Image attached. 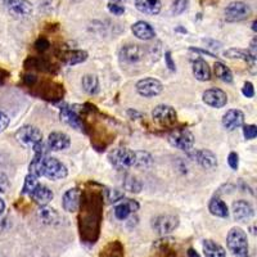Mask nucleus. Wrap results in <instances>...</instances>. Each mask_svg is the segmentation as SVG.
<instances>
[{"label":"nucleus","mask_w":257,"mask_h":257,"mask_svg":"<svg viewBox=\"0 0 257 257\" xmlns=\"http://www.w3.org/2000/svg\"><path fill=\"white\" fill-rule=\"evenodd\" d=\"M252 14V9L247 3L243 1H233L224 10L226 22H241L247 19Z\"/></svg>","instance_id":"nucleus-5"},{"label":"nucleus","mask_w":257,"mask_h":257,"mask_svg":"<svg viewBox=\"0 0 257 257\" xmlns=\"http://www.w3.org/2000/svg\"><path fill=\"white\" fill-rule=\"evenodd\" d=\"M102 257H124V250H122V246L119 242H113L106 248L104 251H102Z\"/></svg>","instance_id":"nucleus-31"},{"label":"nucleus","mask_w":257,"mask_h":257,"mask_svg":"<svg viewBox=\"0 0 257 257\" xmlns=\"http://www.w3.org/2000/svg\"><path fill=\"white\" fill-rule=\"evenodd\" d=\"M49 46H50V43H49L48 39L45 38H39L35 43V48L39 51H45L46 49H49Z\"/></svg>","instance_id":"nucleus-39"},{"label":"nucleus","mask_w":257,"mask_h":257,"mask_svg":"<svg viewBox=\"0 0 257 257\" xmlns=\"http://www.w3.org/2000/svg\"><path fill=\"white\" fill-rule=\"evenodd\" d=\"M122 197H124L122 193H120L119 190H113V192H111V194H109V201H111V202H117V201L122 199Z\"/></svg>","instance_id":"nucleus-45"},{"label":"nucleus","mask_w":257,"mask_h":257,"mask_svg":"<svg viewBox=\"0 0 257 257\" xmlns=\"http://www.w3.org/2000/svg\"><path fill=\"white\" fill-rule=\"evenodd\" d=\"M135 8L144 14L156 16L161 12L162 4L161 0H135Z\"/></svg>","instance_id":"nucleus-25"},{"label":"nucleus","mask_w":257,"mask_h":257,"mask_svg":"<svg viewBox=\"0 0 257 257\" xmlns=\"http://www.w3.org/2000/svg\"><path fill=\"white\" fill-rule=\"evenodd\" d=\"M113 1H122V3H126L128 0H113Z\"/></svg>","instance_id":"nucleus-51"},{"label":"nucleus","mask_w":257,"mask_h":257,"mask_svg":"<svg viewBox=\"0 0 257 257\" xmlns=\"http://www.w3.org/2000/svg\"><path fill=\"white\" fill-rule=\"evenodd\" d=\"M179 226V217L175 215H158L152 220V228L158 234H170Z\"/></svg>","instance_id":"nucleus-7"},{"label":"nucleus","mask_w":257,"mask_h":257,"mask_svg":"<svg viewBox=\"0 0 257 257\" xmlns=\"http://www.w3.org/2000/svg\"><path fill=\"white\" fill-rule=\"evenodd\" d=\"M152 117L154 119V121H157L161 125L170 126L176 122L177 115L176 111L171 106L160 104V106L154 107V109L152 111Z\"/></svg>","instance_id":"nucleus-10"},{"label":"nucleus","mask_w":257,"mask_h":257,"mask_svg":"<svg viewBox=\"0 0 257 257\" xmlns=\"http://www.w3.org/2000/svg\"><path fill=\"white\" fill-rule=\"evenodd\" d=\"M203 102L212 108H222L228 103V95L221 89H209L206 90L202 95Z\"/></svg>","instance_id":"nucleus-11"},{"label":"nucleus","mask_w":257,"mask_h":257,"mask_svg":"<svg viewBox=\"0 0 257 257\" xmlns=\"http://www.w3.org/2000/svg\"><path fill=\"white\" fill-rule=\"evenodd\" d=\"M30 197H31L32 201L35 203H38L39 206H46L50 202L51 199H53L54 194H53V192L49 189L48 186L39 184L35 189H34V192L30 194Z\"/></svg>","instance_id":"nucleus-24"},{"label":"nucleus","mask_w":257,"mask_h":257,"mask_svg":"<svg viewBox=\"0 0 257 257\" xmlns=\"http://www.w3.org/2000/svg\"><path fill=\"white\" fill-rule=\"evenodd\" d=\"M39 181H38V177L35 175H32V173H29L25 179V184H23V189H22V194H27L30 196L34 189H35L36 186L39 185Z\"/></svg>","instance_id":"nucleus-34"},{"label":"nucleus","mask_w":257,"mask_h":257,"mask_svg":"<svg viewBox=\"0 0 257 257\" xmlns=\"http://www.w3.org/2000/svg\"><path fill=\"white\" fill-rule=\"evenodd\" d=\"M224 55L226 58H230V59H242V61L247 62V64L250 66V70L252 74H256V58L252 57L250 54V51L248 50H243V49H235V48H231L228 49V50L224 51Z\"/></svg>","instance_id":"nucleus-20"},{"label":"nucleus","mask_w":257,"mask_h":257,"mask_svg":"<svg viewBox=\"0 0 257 257\" xmlns=\"http://www.w3.org/2000/svg\"><path fill=\"white\" fill-rule=\"evenodd\" d=\"M203 43H206V44H210L209 48H212V49H218L220 46H221V43L215 42V40H203Z\"/></svg>","instance_id":"nucleus-47"},{"label":"nucleus","mask_w":257,"mask_h":257,"mask_svg":"<svg viewBox=\"0 0 257 257\" xmlns=\"http://www.w3.org/2000/svg\"><path fill=\"white\" fill-rule=\"evenodd\" d=\"M252 30H254V31H256V21L252 23Z\"/></svg>","instance_id":"nucleus-50"},{"label":"nucleus","mask_w":257,"mask_h":257,"mask_svg":"<svg viewBox=\"0 0 257 257\" xmlns=\"http://www.w3.org/2000/svg\"><path fill=\"white\" fill-rule=\"evenodd\" d=\"M256 38L254 39V40H252V42H251V46H250V54L252 55V57H255L256 58V55H257V46H256Z\"/></svg>","instance_id":"nucleus-46"},{"label":"nucleus","mask_w":257,"mask_h":257,"mask_svg":"<svg viewBox=\"0 0 257 257\" xmlns=\"http://www.w3.org/2000/svg\"><path fill=\"white\" fill-rule=\"evenodd\" d=\"M4 210H5V203H4V201L1 198H0V215L3 214Z\"/></svg>","instance_id":"nucleus-49"},{"label":"nucleus","mask_w":257,"mask_h":257,"mask_svg":"<svg viewBox=\"0 0 257 257\" xmlns=\"http://www.w3.org/2000/svg\"><path fill=\"white\" fill-rule=\"evenodd\" d=\"M188 257H201V256H199L198 252H197L196 250L189 248V250H188Z\"/></svg>","instance_id":"nucleus-48"},{"label":"nucleus","mask_w":257,"mask_h":257,"mask_svg":"<svg viewBox=\"0 0 257 257\" xmlns=\"http://www.w3.org/2000/svg\"><path fill=\"white\" fill-rule=\"evenodd\" d=\"M16 138L19 143L30 147H35L36 144L43 141V134L38 128L31 125L22 126L18 131L16 132Z\"/></svg>","instance_id":"nucleus-9"},{"label":"nucleus","mask_w":257,"mask_h":257,"mask_svg":"<svg viewBox=\"0 0 257 257\" xmlns=\"http://www.w3.org/2000/svg\"><path fill=\"white\" fill-rule=\"evenodd\" d=\"M67 167L61 161L54 157L44 156L42 162V176L48 177L50 180H61L67 176Z\"/></svg>","instance_id":"nucleus-4"},{"label":"nucleus","mask_w":257,"mask_h":257,"mask_svg":"<svg viewBox=\"0 0 257 257\" xmlns=\"http://www.w3.org/2000/svg\"><path fill=\"white\" fill-rule=\"evenodd\" d=\"M203 254L206 257H225L226 252H225L224 247H221L220 244L216 242L211 241V239H206L202 244Z\"/></svg>","instance_id":"nucleus-26"},{"label":"nucleus","mask_w":257,"mask_h":257,"mask_svg":"<svg viewBox=\"0 0 257 257\" xmlns=\"http://www.w3.org/2000/svg\"><path fill=\"white\" fill-rule=\"evenodd\" d=\"M12 14L17 17H29L32 13V5L27 0H1Z\"/></svg>","instance_id":"nucleus-13"},{"label":"nucleus","mask_w":257,"mask_h":257,"mask_svg":"<svg viewBox=\"0 0 257 257\" xmlns=\"http://www.w3.org/2000/svg\"><path fill=\"white\" fill-rule=\"evenodd\" d=\"M81 214L79 216L81 238L85 242L95 243L99 235L100 221H102L103 198L99 193L93 192L81 193Z\"/></svg>","instance_id":"nucleus-1"},{"label":"nucleus","mask_w":257,"mask_h":257,"mask_svg":"<svg viewBox=\"0 0 257 257\" xmlns=\"http://www.w3.org/2000/svg\"><path fill=\"white\" fill-rule=\"evenodd\" d=\"M87 53L85 50H70L67 53H64L62 59L66 64H70V66H74V64L83 63V62L86 61Z\"/></svg>","instance_id":"nucleus-28"},{"label":"nucleus","mask_w":257,"mask_h":257,"mask_svg":"<svg viewBox=\"0 0 257 257\" xmlns=\"http://www.w3.org/2000/svg\"><path fill=\"white\" fill-rule=\"evenodd\" d=\"M243 135L247 140H252L257 136V126L256 125H247L243 128Z\"/></svg>","instance_id":"nucleus-36"},{"label":"nucleus","mask_w":257,"mask_h":257,"mask_svg":"<svg viewBox=\"0 0 257 257\" xmlns=\"http://www.w3.org/2000/svg\"><path fill=\"white\" fill-rule=\"evenodd\" d=\"M165 62H166L167 67L170 68L171 71H175V63H173L172 61V57H171V51H166L165 53Z\"/></svg>","instance_id":"nucleus-43"},{"label":"nucleus","mask_w":257,"mask_h":257,"mask_svg":"<svg viewBox=\"0 0 257 257\" xmlns=\"http://www.w3.org/2000/svg\"><path fill=\"white\" fill-rule=\"evenodd\" d=\"M209 210L214 216H217V217H228L229 216V209L226 203L224 201H221L217 197H214V198L210 201L209 203Z\"/></svg>","instance_id":"nucleus-27"},{"label":"nucleus","mask_w":257,"mask_h":257,"mask_svg":"<svg viewBox=\"0 0 257 257\" xmlns=\"http://www.w3.org/2000/svg\"><path fill=\"white\" fill-rule=\"evenodd\" d=\"M131 32L134 34L135 38L140 39V40H152L156 36V31L152 27L151 23L145 22V21H138L136 23L131 26Z\"/></svg>","instance_id":"nucleus-21"},{"label":"nucleus","mask_w":257,"mask_h":257,"mask_svg":"<svg viewBox=\"0 0 257 257\" xmlns=\"http://www.w3.org/2000/svg\"><path fill=\"white\" fill-rule=\"evenodd\" d=\"M120 59L125 63H136L143 58V50L139 45L128 44L120 49Z\"/></svg>","instance_id":"nucleus-15"},{"label":"nucleus","mask_w":257,"mask_h":257,"mask_svg":"<svg viewBox=\"0 0 257 257\" xmlns=\"http://www.w3.org/2000/svg\"><path fill=\"white\" fill-rule=\"evenodd\" d=\"M244 124V113L239 109H229L228 112L222 116V126L229 131L241 128Z\"/></svg>","instance_id":"nucleus-14"},{"label":"nucleus","mask_w":257,"mask_h":257,"mask_svg":"<svg viewBox=\"0 0 257 257\" xmlns=\"http://www.w3.org/2000/svg\"><path fill=\"white\" fill-rule=\"evenodd\" d=\"M188 5H189V0H173L171 5V13L173 16H179L188 9Z\"/></svg>","instance_id":"nucleus-35"},{"label":"nucleus","mask_w":257,"mask_h":257,"mask_svg":"<svg viewBox=\"0 0 257 257\" xmlns=\"http://www.w3.org/2000/svg\"><path fill=\"white\" fill-rule=\"evenodd\" d=\"M226 244L231 254L237 257L250 256V246H248L247 233L242 228H231L226 237Z\"/></svg>","instance_id":"nucleus-3"},{"label":"nucleus","mask_w":257,"mask_h":257,"mask_svg":"<svg viewBox=\"0 0 257 257\" xmlns=\"http://www.w3.org/2000/svg\"><path fill=\"white\" fill-rule=\"evenodd\" d=\"M109 13H112L113 16H122L125 13V6L119 3H109L108 4Z\"/></svg>","instance_id":"nucleus-37"},{"label":"nucleus","mask_w":257,"mask_h":257,"mask_svg":"<svg viewBox=\"0 0 257 257\" xmlns=\"http://www.w3.org/2000/svg\"><path fill=\"white\" fill-rule=\"evenodd\" d=\"M9 125V117L6 116L5 112L0 109V132H3Z\"/></svg>","instance_id":"nucleus-42"},{"label":"nucleus","mask_w":257,"mask_h":257,"mask_svg":"<svg viewBox=\"0 0 257 257\" xmlns=\"http://www.w3.org/2000/svg\"><path fill=\"white\" fill-rule=\"evenodd\" d=\"M81 202V190L77 188H72L68 189L67 192L63 194L62 198V206H63L64 211L67 212H75L79 210Z\"/></svg>","instance_id":"nucleus-16"},{"label":"nucleus","mask_w":257,"mask_h":257,"mask_svg":"<svg viewBox=\"0 0 257 257\" xmlns=\"http://www.w3.org/2000/svg\"><path fill=\"white\" fill-rule=\"evenodd\" d=\"M9 179L5 173L0 172V193H6V190L9 189Z\"/></svg>","instance_id":"nucleus-41"},{"label":"nucleus","mask_w":257,"mask_h":257,"mask_svg":"<svg viewBox=\"0 0 257 257\" xmlns=\"http://www.w3.org/2000/svg\"><path fill=\"white\" fill-rule=\"evenodd\" d=\"M0 85H3V79L0 77Z\"/></svg>","instance_id":"nucleus-52"},{"label":"nucleus","mask_w":257,"mask_h":257,"mask_svg":"<svg viewBox=\"0 0 257 257\" xmlns=\"http://www.w3.org/2000/svg\"><path fill=\"white\" fill-rule=\"evenodd\" d=\"M169 143L180 151L189 152L194 145V135L186 128L176 130L169 135Z\"/></svg>","instance_id":"nucleus-6"},{"label":"nucleus","mask_w":257,"mask_h":257,"mask_svg":"<svg viewBox=\"0 0 257 257\" xmlns=\"http://www.w3.org/2000/svg\"><path fill=\"white\" fill-rule=\"evenodd\" d=\"M61 120L64 121L67 125H70L71 128H76V130H80L83 131L84 130V121L80 119V116L77 115L76 111L70 107H63L61 109Z\"/></svg>","instance_id":"nucleus-22"},{"label":"nucleus","mask_w":257,"mask_h":257,"mask_svg":"<svg viewBox=\"0 0 257 257\" xmlns=\"http://www.w3.org/2000/svg\"><path fill=\"white\" fill-rule=\"evenodd\" d=\"M71 145V139L67 134L61 131H54L49 134L48 147L51 151H64Z\"/></svg>","instance_id":"nucleus-19"},{"label":"nucleus","mask_w":257,"mask_h":257,"mask_svg":"<svg viewBox=\"0 0 257 257\" xmlns=\"http://www.w3.org/2000/svg\"><path fill=\"white\" fill-rule=\"evenodd\" d=\"M139 210V203L134 199H125L120 202L119 205L116 206L115 210H113V214H115V217L117 220H126L128 216L136 212Z\"/></svg>","instance_id":"nucleus-18"},{"label":"nucleus","mask_w":257,"mask_h":257,"mask_svg":"<svg viewBox=\"0 0 257 257\" xmlns=\"http://www.w3.org/2000/svg\"><path fill=\"white\" fill-rule=\"evenodd\" d=\"M233 215H234L237 221L247 222L248 220L254 217L255 210L250 202L244 201V199H239V201L233 203Z\"/></svg>","instance_id":"nucleus-12"},{"label":"nucleus","mask_w":257,"mask_h":257,"mask_svg":"<svg viewBox=\"0 0 257 257\" xmlns=\"http://www.w3.org/2000/svg\"><path fill=\"white\" fill-rule=\"evenodd\" d=\"M39 216H40V218L45 224H53V222L58 220V214L55 212V210L48 209L45 206H43V209L39 211Z\"/></svg>","instance_id":"nucleus-32"},{"label":"nucleus","mask_w":257,"mask_h":257,"mask_svg":"<svg viewBox=\"0 0 257 257\" xmlns=\"http://www.w3.org/2000/svg\"><path fill=\"white\" fill-rule=\"evenodd\" d=\"M124 188L131 193H139L141 190V183L136 177L131 176V175H128V176L124 179Z\"/></svg>","instance_id":"nucleus-33"},{"label":"nucleus","mask_w":257,"mask_h":257,"mask_svg":"<svg viewBox=\"0 0 257 257\" xmlns=\"http://www.w3.org/2000/svg\"><path fill=\"white\" fill-rule=\"evenodd\" d=\"M81 85L84 91L90 95H95L99 91V81L94 75H85L81 80Z\"/></svg>","instance_id":"nucleus-29"},{"label":"nucleus","mask_w":257,"mask_h":257,"mask_svg":"<svg viewBox=\"0 0 257 257\" xmlns=\"http://www.w3.org/2000/svg\"><path fill=\"white\" fill-rule=\"evenodd\" d=\"M242 94H243L246 98H254L255 96V87L254 85H252V83H246L243 85V87H242Z\"/></svg>","instance_id":"nucleus-38"},{"label":"nucleus","mask_w":257,"mask_h":257,"mask_svg":"<svg viewBox=\"0 0 257 257\" xmlns=\"http://www.w3.org/2000/svg\"><path fill=\"white\" fill-rule=\"evenodd\" d=\"M192 157L207 170H212L217 166V157L209 149H197L192 153Z\"/></svg>","instance_id":"nucleus-17"},{"label":"nucleus","mask_w":257,"mask_h":257,"mask_svg":"<svg viewBox=\"0 0 257 257\" xmlns=\"http://www.w3.org/2000/svg\"><path fill=\"white\" fill-rule=\"evenodd\" d=\"M135 87H136V91H138L139 95L145 96V98H152V96L158 95L164 90L162 83L157 80V79H153V77L141 79V80L136 83Z\"/></svg>","instance_id":"nucleus-8"},{"label":"nucleus","mask_w":257,"mask_h":257,"mask_svg":"<svg viewBox=\"0 0 257 257\" xmlns=\"http://www.w3.org/2000/svg\"><path fill=\"white\" fill-rule=\"evenodd\" d=\"M214 72H215L218 80H221L222 83H233V74H231L230 68L226 67L221 62H216L215 66H214Z\"/></svg>","instance_id":"nucleus-30"},{"label":"nucleus","mask_w":257,"mask_h":257,"mask_svg":"<svg viewBox=\"0 0 257 257\" xmlns=\"http://www.w3.org/2000/svg\"><path fill=\"white\" fill-rule=\"evenodd\" d=\"M36 81H38V79H36V76H34V75H26V76L23 77V83H25L27 86H34L36 84Z\"/></svg>","instance_id":"nucleus-44"},{"label":"nucleus","mask_w":257,"mask_h":257,"mask_svg":"<svg viewBox=\"0 0 257 257\" xmlns=\"http://www.w3.org/2000/svg\"><path fill=\"white\" fill-rule=\"evenodd\" d=\"M192 71L198 81H209L211 79V68L202 58H197L193 61Z\"/></svg>","instance_id":"nucleus-23"},{"label":"nucleus","mask_w":257,"mask_h":257,"mask_svg":"<svg viewBox=\"0 0 257 257\" xmlns=\"http://www.w3.org/2000/svg\"><path fill=\"white\" fill-rule=\"evenodd\" d=\"M228 164L233 170H238V167H239V156H238V153L231 152V153L229 154Z\"/></svg>","instance_id":"nucleus-40"},{"label":"nucleus","mask_w":257,"mask_h":257,"mask_svg":"<svg viewBox=\"0 0 257 257\" xmlns=\"http://www.w3.org/2000/svg\"><path fill=\"white\" fill-rule=\"evenodd\" d=\"M109 160L117 169L125 167H148L152 164V156L148 152L130 151L128 148H117L109 154Z\"/></svg>","instance_id":"nucleus-2"}]
</instances>
